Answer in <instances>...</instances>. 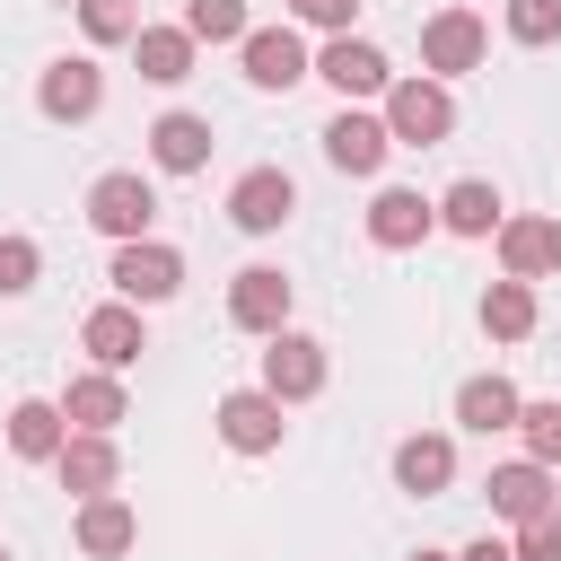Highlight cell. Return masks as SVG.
I'll return each instance as SVG.
<instances>
[{"label":"cell","instance_id":"cell-5","mask_svg":"<svg viewBox=\"0 0 561 561\" xmlns=\"http://www.w3.org/2000/svg\"><path fill=\"white\" fill-rule=\"evenodd\" d=\"M316 79H324V88H342V105H359V96H386V88H394V61H386L368 35H324Z\"/></svg>","mask_w":561,"mask_h":561},{"label":"cell","instance_id":"cell-26","mask_svg":"<svg viewBox=\"0 0 561 561\" xmlns=\"http://www.w3.org/2000/svg\"><path fill=\"white\" fill-rule=\"evenodd\" d=\"M535 316H543V307H535V280H508V272H500V280L482 289V333H491V342H526Z\"/></svg>","mask_w":561,"mask_h":561},{"label":"cell","instance_id":"cell-28","mask_svg":"<svg viewBox=\"0 0 561 561\" xmlns=\"http://www.w3.org/2000/svg\"><path fill=\"white\" fill-rule=\"evenodd\" d=\"M184 26H193V44H245V0H184Z\"/></svg>","mask_w":561,"mask_h":561},{"label":"cell","instance_id":"cell-20","mask_svg":"<svg viewBox=\"0 0 561 561\" xmlns=\"http://www.w3.org/2000/svg\"><path fill=\"white\" fill-rule=\"evenodd\" d=\"M447 482H456V438H447V430H412V438L394 447V491L438 500Z\"/></svg>","mask_w":561,"mask_h":561},{"label":"cell","instance_id":"cell-27","mask_svg":"<svg viewBox=\"0 0 561 561\" xmlns=\"http://www.w3.org/2000/svg\"><path fill=\"white\" fill-rule=\"evenodd\" d=\"M500 26H508V44L552 53V44H561V0H508V9H500Z\"/></svg>","mask_w":561,"mask_h":561},{"label":"cell","instance_id":"cell-2","mask_svg":"<svg viewBox=\"0 0 561 561\" xmlns=\"http://www.w3.org/2000/svg\"><path fill=\"white\" fill-rule=\"evenodd\" d=\"M88 228H96V237H114V245L149 237V228H158V184H149L140 167L96 175V184H88Z\"/></svg>","mask_w":561,"mask_h":561},{"label":"cell","instance_id":"cell-18","mask_svg":"<svg viewBox=\"0 0 561 561\" xmlns=\"http://www.w3.org/2000/svg\"><path fill=\"white\" fill-rule=\"evenodd\" d=\"M430 228H438V202H421L412 184H386L368 202V245H386V254H412Z\"/></svg>","mask_w":561,"mask_h":561},{"label":"cell","instance_id":"cell-14","mask_svg":"<svg viewBox=\"0 0 561 561\" xmlns=\"http://www.w3.org/2000/svg\"><path fill=\"white\" fill-rule=\"evenodd\" d=\"M228 324H237V333H280V324H289V272L245 263V272L228 280Z\"/></svg>","mask_w":561,"mask_h":561},{"label":"cell","instance_id":"cell-36","mask_svg":"<svg viewBox=\"0 0 561 561\" xmlns=\"http://www.w3.org/2000/svg\"><path fill=\"white\" fill-rule=\"evenodd\" d=\"M552 508H561V473H552Z\"/></svg>","mask_w":561,"mask_h":561},{"label":"cell","instance_id":"cell-1","mask_svg":"<svg viewBox=\"0 0 561 561\" xmlns=\"http://www.w3.org/2000/svg\"><path fill=\"white\" fill-rule=\"evenodd\" d=\"M386 131H394V149H430V140H447V131H456V96H447V79H430V70L394 79V88H386Z\"/></svg>","mask_w":561,"mask_h":561},{"label":"cell","instance_id":"cell-22","mask_svg":"<svg viewBox=\"0 0 561 561\" xmlns=\"http://www.w3.org/2000/svg\"><path fill=\"white\" fill-rule=\"evenodd\" d=\"M193 53H202L193 26H140V35H131V61H140L149 88H184V79H193Z\"/></svg>","mask_w":561,"mask_h":561},{"label":"cell","instance_id":"cell-6","mask_svg":"<svg viewBox=\"0 0 561 561\" xmlns=\"http://www.w3.org/2000/svg\"><path fill=\"white\" fill-rule=\"evenodd\" d=\"M324 377H333V368H324V342H316V333H289V324L263 333V386H272L280 403L324 394Z\"/></svg>","mask_w":561,"mask_h":561},{"label":"cell","instance_id":"cell-19","mask_svg":"<svg viewBox=\"0 0 561 561\" xmlns=\"http://www.w3.org/2000/svg\"><path fill=\"white\" fill-rule=\"evenodd\" d=\"M70 535H79V552H88V561H123V552L140 543V508H131V500H114V491H96V500H79Z\"/></svg>","mask_w":561,"mask_h":561},{"label":"cell","instance_id":"cell-10","mask_svg":"<svg viewBox=\"0 0 561 561\" xmlns=\"http://www.w3.org/2000/svg\"><path fill=\"white\" fill-rule=\"evenodd\" d=\"M316 140H324V167H342V175H377V167H386V149H394L386 114H359V105H342Z\"/></svg>","mask_w":561,"mask_h":561},{"label":"cell","instance_id":"cell-4","mask_svg":"<svg viewBox=\"0 0 561 561\" xmlns=\"http://www.w3.org/2000/svg\"><path fill=\"white\" fill-rule=\"evenodd\" d=\"M280 412H289V403H280L272 386H237V394H219V412H210V421H219V438H228L237 456H272V447L289 438V421H280Z\"/></svg>","mask_w":561,"mask_h":561},{"label":"cell","instance_id":"cell-8","mask_svg":"<svg viewBox=\"0 0 561 561\" xmlns=\"http://www.w3.org/2000/svg\"><path fill=\"white\" fill-rule=\"evenodd\" d=\"M96 105H105V70H96L88 53H61V61L35 79V114H44V123H88Z\"/></svg>","mask_w":561,"mask_h":561},{"label":"cell","instance_id":"cell-21","mask_svg":"<svg viewBox=\"0 0 561 561\" xmlns=\"http://www.w3.org/2000/svg\"><path fill=\"white\" fill-rule=\"evenodd\" d=\"M61 438H70V412H61V403H44V394L9 403V456H18V465H53Z\"/></svg>","mask_w":561,"mask_h":561},{"label":"cell","instance_id":"cell-32","mask_svg":"<svg viewBox=\"0 0 561 561\" xmlns=\"http://www.w3.org/2000/svg\"><path fill=\"white\" fill-rule=\"evenodd\" d=\"M280 9H289L298 26H324V35H351V9H359V0H280Z\"/></svg>","mask_w":561,"mask_h":561},{"label":"cell","instance_id":"cell-12","mask_svg":"<svg viewBox=\"0 0 561 561\" xmlns=\"http://www.w3.org/2000/svg\"><path fill=\"white\" fill-rule=\"evenodd\" d=\"M53 473H61V491H70V500L114 491V482H123V447H114V430H70V438H61V456H53Z\"/></svg>","mask_w":561,"mask_h":561},{"label":"cell","instance_id":"cell-23","mask_svg":"<svg viewBox=\"0 0 561 561\" xmlns=\"http://www.w3.org/2000/svg\"><path fill=\"white\" fill-rule=\"evenodd\" d=\"M517 412H526V394L491 368V377H465L456 386V421L473 430V438H491V430H517Z\"/></svg>","mask_w":561,"mask_h":561},{"label":"cell","instance_id":"cell-16","mask_svg":"<svg viewBox=\"0 0 561 561\" xmlns=\"http://www.w3.org/2000/svg\"><path fill=\"white\" fill-rule=\"evenodd\" d=\"M491 517H508V526H535V517H552V465H535V456H508V465H491Z\"/></svg>","mask_w":561,"mask_h":561},{"label":"cell","instance_id":"cell-13","mask_svg":"<svg viewBox=\"0 0 561 561\" xmlns=\"http://www.w3.org/2000/svg\"><path fill=\"white\" fill-rule=\"evenodd\" d=\"M500 272H508V280H543V272H561V219H552V210H517V219H500Z\"/></svg>","mask_w":561,"mask_h":561},{"label":"cell","instance_id":"cell-33","mask_svg":"<svg viewBox=\"0 0 561 561\" xmlns=\"http://www.w3.org/2000/svg\"><path fill=\"white\" fill-rule=\"evenodd\" d=\"M517 561H561V508L535 517V526H517Z\"/></svg>","mask_w":561,"mask_h":561},{"label":"cell","instance_id":"cell-34","mask_svg":"<svg viewBox=\"0 0 561 561\" xmlns=\"http://www.w3.org/2000/svg\"><path fill=\"white\" fill-rule=\"evenodd\" d=\"M456 561H517V543H500V535H482V543H465Z\"/></svg>","mask_w":561,"mask_h":561},{"label":"cell","instance_id":"cell-3","mask_svg":"<svg viewBox=\"0 0 561 561\" xmlns=\"http://www.w3.org/2000/svg\"><path fill=\"white\" fill-rule=\"evenodd\" d=\"M114 298H131V307H167L175 289H184V254L175 245H158V237H131V245H114Z\"/></svg>","mask_w":561,"mask_h":561},{"label":"cell","instance_id":"cell-31","mask_svg":"<svg viewBox=\"0 0 561 561\" xmlns=\"http://www.w3.org/2000/svg\"><path fill=\"white\" fill-rule=\"evenodd\" d=\"M35 272H44L35 237H0V298H26V289H35Z\"/></svg>","mask_w":561,"mask_h":561},{"label":"cell","instance_id":"cell-29","mask_svg":"<svg viewBox=\"0 0 561 561\" xmlns=\"http://www.w3.org/2000/svg\"><path fill=\"white\" fill-rule=\"evenodd\" d=\"M517 438H526V456H535V465H552V473H561V394L526 403V412H517Z\"/></svg>","mask_w":561,"mask_h":561},{"label":"cell","instance_id":"cell-11","mask_svg":"<svg viewBox=\"0 0 561 561\" xmlns=\"http://www.w3.org/2000/svg\"><path fill=\"white\" fill-rule=\"evenodd\" d=\"M289 210H298V184H289L280 167H245V175L228 184V219H237L245 237H272V228H289Z\"/></svg>","mask_w":561,"mask_h":561},{"label":"cell","instance_id":"cell-15","mask_svg":"<svg viewBox=\"0 0 561 561\" xmlns=\"http://www.w3.org/2000/svg\"><path fill=\"white\" fill-rule=\"evenodd\" d=\"M79 351H88L96 368H131V359L149 351V333H140V307H131V298H105V307H88V316H79Z\"/></svg>","mask_w":561,"mask_h":561},{"label":"cell","instance_id":"cell-7","mask_svg":"<svg viewBox=\"0 0 561 561\" xmlns=\"http://www.w3.org/2000/svg\"><path fill=\"white\" fill-rule=\"evenodd\" d=\"M482 53H491V26H482L473 9H438V18L421 26V70H430V79L482 70Z\"/></svg>","mask_w":561,"mask_h":561},{"label":"cell","instance_id":"cell-24","mask_svg":"<svg viewBox=\"0 0 561 561\" xmlns=\"http://www.w3.org/2000/svg\"><path fill=\"white\" fill-rule=\"evenodd\" d=\"M61 412H70V430H114V421L131 412V394H123V368H88V377H70Z\"/></svg>","mask_w":561,"mask_h":561},{"label":"cell","instance_id":"cell-25","mask_svg":"<svg viewBox=\"0 0 561 561\" xmlns=\"http://www.w3.org/2000/svg\"><path fill=\"white\" fill-rule=\"evenodd\" d=\"M500 219H508V210H500V193H491L482 175H465V184L438 193V228H447V237H500Z\"/></svg>","mask_w":561,"mask_h":561},{"label":"cell","instance_id":"cell-37","mask_svg":"<svg viewBox=\"0 0 561 561\" xmlns=\"http://www.w3.org/2000/svg\"><path fill=\"white\" fill-rule=\"evenodd\" d=\"M0 561H9V543H0Z\"/></svg>","mask_w":561,"mask_h":561},{"label":"cell","instance_id":"cell-35","mask_svg":"<svg viewBox=\"0 0 561 561\" xmlns=\"http://www.w3.org/2000/svg\"><path fill=\"white\" fill-rule=\"evenodd\" d=\"M412 561H456V552H412Z\"/></svg>","mask_w":561,"mask_h":561},{"label":"cell","instance_id":"cell-9","mask_svg":"<svg viewBox=\"0 0 561 561\" xmlns=\"http://www.w3.org/2000/svg\"><path fill=\"white\" fill-rule=\"evenodd\" d=\"M210 114H193V105H167L158 123H149V167L158 175H202L210 167Z\"/></svg>","mask_w":561,"mask_h":561},{"label":"cell","instance_id":"cell-17","mask_svg":"<svg viewBox=\"0 0 561 561\" xmlns=\"http://www.w3.org/2000/svg\"><path fill=\"white\" fill-rule=\"evenodd\" d=\"M237 61H245V79H254V88H298V79L316 70V61H307V44H298V26H245Z\"/></svg>","mask_w":561,"mask_h":561},{"label":"cell","instance_id":"cell-30","mask_svg":"<svg viewBox=\"0 0 561 561\" xmlns=\"http://www.w3.org/2000/svg\"><path fill=\"white\" fill-rule=\"evenodd\" d=\"M79 26H88V44H131L140 35V9L131 0H79Z\"/></svg>","mask_w":561,"mask_h":561}]
</instances>
